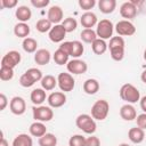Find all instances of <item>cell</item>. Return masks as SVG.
<instances>
[{"instance_id":"obj_1","label":"cell","mask_w":146,"mask_h":146,"mask_svg":"<svg viewBox=\"0 0 146 146\" xmlns=\"http://www.w3.org/2000/svg\"><path fill=\"white\" fill-rule=\"evenodd\" d=\"M120 97L122 100H124L127 104H135L140 100V92L139 90L131 83H125L121 87L120 91Z\"/></svg>"},{"instance_id":"obj_2","label":"cell","mask_w":146,"mask_h":146,"mask_svg":"<svg viewBox=\"0 0 146 146\" xmlns=\"http://www.w3.org/2000/svg\"><path fill=\"white\" fill-rule=\"evenodd\" d=\"M75 124L80 130H82L84 133H88V135H92L97 129L95 119L89 114L78 115V117L75 120Z\"/></svg>"},{"instance_id":"obj_3","label":"cell","mask_w":146,"mask_h":146,"mask_svg":"<svg viewBox=\"0 0 146 146\" xmlns=\"http://www.w3.org/2000/svg\"><path fill=\"white\" fill-rule=\"evenodd\" d=\"M108 112H110V104L105 99L96 100L91 106V116L95 120H98V121L105 120L108 115Z\"/></svg>"},{"instance_id":"obj_4","label":"cell","mask_w":146,"mask_h":146,"mask_svg":"<svg viewBox=\"0 0 146 146\" xmlns=\"http://www.w3.org/2000/svg\"><path fill=\"white\" fill-rule=\"evenodd\" d=\"M32 112H33V119L39 122H43V123L49 122L54 117V111L51 110L50 106H43V105L34 106L32 108Z\"/></svg>"},{"instance_id":"obj_5","label":"cell","mask_w":146,"mask_h":146,"mask_svg":"<svg viewBox=\"0 0 146 146\" xmlns=\"http://www.w3.org/2000/svg\"><path fill=\"white\" fill-rule=\"evenodd\" d=\"M113 31H114V25L110 19H102L100 22H98L96 27L97 36L103 40L111 39L113 35Z\"/></svg>"},{"instance_id":"obj_6","label":"cell","mask_w":146,"mask_h":146,"mask_svg":"<svg viewBox=\"0 0 146 146\" xmlns=\"http://www.w3.org/2000/svg\"><path fill=\"white\" fill-rule=\"evenodd\" d=\"M57 83H58L59 89L63 92L72 91L74 89V87H75V80H74L73 75L71 73H65V72H62V73L58 74Z\"/></svg>"},{"instance_id":"obj_7","label":"cell","mask_w":146,"mask_h":146,"mask_svg":"<svg viewBox=\"0 0 146 146\" xmlns=\"http://www.w3.org/2000/svg\"><path fill=\"white\" fill-rule=\"evenodd\" d=\"M114 27L117 35L120 36H130L136 33V27L130 21H125V19L119 21Z\"/></svg>"},{"instance_id":"obj_8","label":"cell","mask_w":146,"mask_h":146,"mask_svg":"<svg viewBox=\"0 0 146 146\" xmlns=\"http://www.w3.org/2000/svg\"><path fill=\"white\" fill-rule=\"evenodd\" d=\"M66 67L71 74H75V75L83 74L88 70L87 63L82 59H79V58H73L72 60H68V63L66 64Z\"/></svg>"},{"instance_id":"obj_9","label":"cell","mask_w":146,"mask_h":146,"mask_svg":"<svg viewBox=\"0 0 146 146\" xmlns=\"http://www.w3.org/2000/svg\"><path fill=\"white\" fill-rule=\"evenodd\" d=\"M22 60V56L18 51L16 50H10L8 51L1 59V66H6V67H10L14 68L15 66H17Z\"/></svg>"},{"instance_id":"obj_10","label":"cell","mask_w":146,"mask_h":146,"mask_svg":"<svg viewBox=\"0 0 146 146\" xmlns=\"http://www.w3.org/2000/svg\"><path fill=\"white\" fill-rule=\"evenodd\" d=\"M9 108L10 112L15 115H22L26 111V103L23 97L21 96H15L10 99L9 102Z\"/></svg>"},{"instance_id":"obj_11","label":"cell","mask_w":146,"mask_h":146,"mask_svg":"<svg viewBox=\"0 0 146 146\" xmlns=\"http://www.w3.org/2000/svg\"><path fill=\"white\" fill-rule=\"evenodd\" d=\"M120 15L125 18V21L132 19L137 15V6L132 1H125L120 7Z\"/></svg>"},{"instance_id":"obj_12","label":"cell","mask_w":146,"mask_h":146,"mask_svg":"<svg viewBox=\"0 0 146 146\" xmlns=\"http://www.w3.org/2000/svg\"><path fill=\"white\" fill-rule=\"evenodd\" d=\"M47 102H48L49 106L52 107V108L62 107V106L66 103V95H65L63 91H55V92H51V94L48 96Z\"/></svg>"},{"instance_id":"obj_13","label":"cell","mask_w":146,"mask_h":146,"mask_svg":"<svg viewBox=\"0 0 146 146\" xmlns=\"http://www.w3.org/2000/svg\"><path fill=\"white\" fill-rule=\"evenodd\" d=\"M66 33H67V32L65 31L64 26H63L62 24H57V25H54V26L51 27V30H50L49 33H48V36H49V39H50L52 42L58 43V42H63V40H64Z\"/></svg>"},{"instance_id":"obj_14","label":"cell","mask_w":146,"mask_h":146,"mask_svg":"<svg viewBox=\"0 0 146 146\" xmlns=\"http://www.w3.org/2000/svg\"><path fill=\"white\" fill-rule=\"evenodd\" d=\"M64 13L63 9L59 6H51L48 9V14H47V18L51 22V24H59L60 22L64 21Z\"/></svg>"},{"instance_id":"obj_15","label":"cell","mask_w":146,"mask_h":146,"mask_svg":"<svg viewBox=\"0 0 146 146\" xmlns=\"http://www.w3.org/2000/svg\"><path fill=\"white\" fill-rule=\"evenodd\" d=\"M120 116L124 121H132L137 117V111L132 104H124L120 108Z\"/></svg>"},{"instance_id":"obj_16","label":"cell","mask_w":146,"mask_h":146,"mask_svg":"<svg viewBox=\"0 0 146 146\" xmlns=\"http://www.w3.org/2000/svg\"><path fill=\"white\" fill-rule=\"evenodd\" d=\"M80 23L84 29H92L95 25L98 24L97 22V16L95 13L92 11H86L84 14H82V16L80 17Z\"/></svg>"},{"instance_id":"obj_17","label":"cell","mask_w":146,"mask_h":146,"mask_svg":"<svg viewBox=\"0 0 146 146\" xmlns=\"http://www.w3.org/2000/svg\"><path fill=\"white\" fill-rule=\"evenodd\" d=\"M51 59V54L48 49H38L34 54V62L38 65H47Z\"/></svg>"},{"instance_id":"obj_18","label":"cell","mask_w":146,"mask_h":146,"mask_svg":"<svg viewBox=\"0 0 146 146\" xmlns=\"http://www.w3.org/2000/svg\"><path fill=\"white\" fill-rule=\"evenodd\" d=\"M30 98H31V102L34 104V106H40L47 97L46 95V90L42 89V88H36V89H33L31 91V95H30Z\"/></svg>"},{"instance_id":"obj_19","label":"cell","mask_w":146,"mask_h":146,"mask_svg":"<svg viewBox=\"0 0 146 146\" xmlns=\"http://www.w3.org/2000/svg\"><path fill=\"white\" fill-rule=\"evenodd\" d=\"M29 131H30V135L33 136V137H42L47 133V128L44 125L43 122H39V121H35L33 122L30 128H29Z\"/></svg>"},{"instance_id":"obj_20","label":"cell","mask_w":146,"mask_h":146,"mask_svg":"<svg viewBox=\"0 0 146 146\" xmlns=\"http://www.w3.org/2000/svg\"><path fill=\"white\" fill-rule=\"evenodd\" d=\"M16 18L19 21V23H26L32 17V11L27 6H19L15 11Z\"/></svg>"},{"instance_id":"obj_21","label":"cell","mask_w":146,"mask_h":146,"mask_svg":"<svg viewBox=\"0 0 146 146\" xmlns=\"http://www.w3.org/2000/svg\"><path fill=\"white\" fill-rule=\"evenodd\" d=\"M128 137H129V139H130L131 143H133V144H140L145 139V132H144L143 129H140L138 127L131 128L128 131Z\"/></svg>"},{"instance_id":"obj_22","label":"cell","mask_w":146,"mask_h":146,"mask_svg":"<svg viewBox=\"0 0 146 146\" xmlns=\"http://www.w3.org/2000/svg\"><path fill=\"white\" fill-rule=\"evenodd\" d=\"M99 82L96 80V79H88L83 82V91L87 94V95H95L98 90H99Z\"/></svg>"},{"instance_id":"obj_23","label":"cell","mask_w":146,"mask_h":146,"mask_svg":"<svg viewBox=\"0 0 146 146\" xmlns=\"http://www.w3.org/2000/svg\"><path fill=\"white\" fill-rule=\"evenodd\" d=\"M13 146H33L32 137L27 133H19L14 138Z\"/></svg>"},{"instance_id":"obj_24","label":"cell","mask_w":146,"mask_h":146,"mask_svg":"<svg viewBox=\"0 0 146 146\" xmlns=\"http://www.w3.org/2000/svg\"><path fill=\"white\" fill-rule=\"evenodd\" d=\"M116 1L115 0H99L98 8L103 14H112L115 10Z\"/></svg>"},{"instance_id":"obj_25","label":"cell","mask_w":146,"mask_h":146,"mask_svg":"<svg viewBox=\"0 0 146 146\" xmlns=\"http://www.w3.org/2000/svg\"><path fill=\"white\" fill-rule=\"evenodd\" d=\"M30 32H31V29L26 23H17L14 26V34L17 38L26 39V38H29Z\"/></svg>"},{"instance_id":"obj_26","label":"cell","mask_w":146,"mask_h":146,"mask_svg":"<svg viewBox=\"0 0 146 146\" xmlns=\"http://www.w3.org/2000/svg\"><path fill=\"white\" fill-rule=\"evenodd\" d=\"M40 82H41V87H42V89H44L46 91H50V90H52V89L58 84V83H57V79H56L54 75H51V74H47V75H44Z\"/></svg>"},{"instance_id":"obj_27","label":"cell","mask_w":146,"mask_h":146,"mask_svg":"<svg viewBox=\"0 0 146 146\" xmlns=\"http://www.w3.org/2000/svg\"><path fill=\"white\" fill-rule=\"evenodd\" d=\"M107 48H108V44L106 43V41L103 39H99V38H97L91 43V49L96 55H103L107 50Z\"/></svg>"},{"instance_id":"obj_28","label":"cell","mask_w":146,"mask_h":146,"mask_svg":"<svg viewBox=\"0 0 146 146\" xmlns=\"http://www.w3.org/2000/svg\"><path fill=\"white\" fill-rule=\"evenodd\" d=\"M68 57H70V55H68L67 52H65L63 49H60V48H58V49L54 52V55H52V59H54V62H55L57 65L67 64V63H68Z\"/></svg>"},{"instance_id":"obj_29","label":"cell","mask_w":146,"mask_h":146,"mask_svg":"<svg viewBox=\"0 0 146 146\" xmlns=\"http://www.w3.org/2000/svg\"><path fill=\"white\" fill-rule=\"evenodd\" d=\"M84 51V47L82 44L81 41L74 40L71 41V51H70V56H72L73 58H79Z\"/></svg>"},{"instance_id":"obj_30","label":"cell","mask_w":146,"mask_h":146,"mask_svg":"<svg viewBox=\"0 0 146 146\" xmlns=\"http://www.w3.org/2000/svg\"><path fill=\"white\" fill-rule=\"evenodd\" d=\"M80 38L86 43H92L98 36H97L96 31H94L92 29H83L80 33Z\"/></svg>"},{"instance_id":"obj_31","label":"cell","mask_w":146,"mask_h":146,"mask_svg":"<svg viewBox=\"0 0 146 146\" xmlns=\"http://www.w3.org/2000/svg\"><path fill=\"white\" fill-rule=\"evenodd\" d=\"M38 143L40 146H56L57 145V137L54 133L47 132L44 136L39 138Z\"/></svg>"},{"instance_id":"obj_32","label":"cell","mask_w":146,"mask_h":146,"mask_svg":"<svg viewBox=\"0 0 146 146\" xmlns=\"http://www.w3.org/2000/svg\"><path fill=\"white\" fill-rule=\"evenodd\" d=\"M22 47L24 49V51L29 52V54H32V52H35L36 51V48H38V41L33 38H26L23 40V43H22Z\"/></svg>"},{"instance_id":"obj_33","label":"cell","mask_w":146,"mask_h":146,"mask_svg":"<svg viewBox=\"0 0 146 146\" xmlns=\"http://www.w3.org/2000/svg\"><path fill=\"white\" fill-rule=\"evenodd\" d=\"M51 27H52V24H51V22L48 18H41L35 24V29L40 33H46V32L49 33V31L51 30Z\"/></svg>"},{"instance_id":"obj_34","label":"cell","mask_w":146,"mask_h":146,"mask_svg":"<svg viewBox=\"0 0 146 146\" xmlns=\"http://www.w3.org/2000/svg\"><path fill=\"white\" fill-rule=\"evenodd\" d=\"M125 46V42L123 40L122 36L117 35V36H112L110 39V43H108V49L112 50V49H122L124 48Z\"/></svg>"},{"instance_id":"obj_35","label":"cell","mask_w":146,"mask_h":146,"mask_svg":"<svg viewBox=\"0 0 146 146\" xmlns=\"http://www.w3.org/2000/svg\"><path fill=\"white\" fill-rule=\"evenodd\" d=\"M62 25L64 26L65 31H66L67 33H70V32H73V31L76 30V27H78V22H76V19L73 18V17H66V18H64V21L62 22Z\"/></svg>"},{"instance_id":"obj_36","label":"cell","mask_w":146,"mask_h":146,"mask_svg":"<svg viewBox=\"0 0 146 146\" xmlns=\"http://www.w3.org/2000/svg\"><path fill=\"white\" fill-rule=\"evenodd\" d=\"M14 78V68L1 66L0 67V79L2 81H9Z\"/></svg>"},{"instance_id":"obj_37","label":"cell","mask_w":146,"mask_h":146,"mask_svg":"<svg viewBox=\"0 0 146 146\" xmlns=\"http://www.w3.org/2000/svg\"><path fill=\"white\" fill-rule=\"evenodd\" d=\"M68 146H86V137L82 135H73L68 140Z\"/></svg>"},{"instance_id":"obj_38","label":"cell","mask_w":146,"mask_h":146,"mask_svg":"<svg viewBox=\"0 0 146 146\" xmlns=\"http://www.w3.org/2000/svg\"><path fill=\"white\" fill-rule=\"evenodd\" d=\"M34 83H35V81H34L26 72L23 73V74L21 75V78H19V84H21L22 87H24V88H30V87H32Z\"/></svg>"},{"instance_id":"obj_39","label":"cell","mask_w":146,"mask_h":146,"mask_svg":"<svg viewBox=\"0 0 146 146\" xmlns=\"http://www.w3.org/2000/svg\"><path fill=\"white\" fill-rule=\"evenodd\" d=\"M35 82H38V81H41L42 80V78H43V75H42V72L39 70V68H36V67H31V68H29V70H26L25 71Z\"/></svg>"},{"instance_id":"obj_40","label":"cell","mask_w":146,"mask_h":146,"mask_svg":"<svg viewBox=\"0 0 146 146\" xmlns=\"http://www.w3.org/2000/svg\"><path fill=\"white\" fill-rule=\"evenodd\" d=\"M110 52H111L112 59L116 60V62L122 60L123 57H124V48H122V49H112V50H110Z\"/></svg>"},{"instance_id":"obj_41","label":"cell","mask_w":146,"mask_h":146,"mask_svg":"<svg viewBox=\"0 0 146 146\" xmlns=\"http://www.w3.org/2000/svg\"><path fill=\"white\" fill-rule=\"evenodd\" d=\"M96 5V1L95 0H79V6L81 9L83 10H87L89 11L90 9H92Z\"/></svg>"},{"instance_id":"obj_42","label":"cell","mask_w":146,"mask_h":146,"mask_svg":"<svg viewBox=\"0 0 146 146\" xmlns=\"http://www.w3.org/2000/svg\"><path fill=\"white\" fill-rule=\"evenodd\" d=\"M136 122H137V127L138 128L145 130L146 129V113H141V114L137 115Z\"/></svg>"},{"instance_id":"obj_43","label":"cell","mask_w":146,"mask_h":146,"mask_svg":"<svg viewBox=\"0 0 146 146\" xmlns=\"http://www.w3.org/2000/svg\"><path fill=\"white\" fill-rule=\"evenodd\" d=\"M86 146H100V140L98 137L91 135L90 137L86 138Z\"/></svg>"},{"instance_id":"obj_44","label":"cell","mask_w":146,"mask_h":146,"mask_svg":"<svg viewBox=\"0 0 146 146\" xmlns=\"http://www.w3.org/2000/svg\"><path fill=\"white\" fill-rule=\"evenodd\" d=\"M49 0H31V5L35 8H44L49 5Z\"/></svg>"},{"instance_id":"obj_45","label":"cell","mask_w":146,"mask_h":146,"mask_svg":"<svg viewBox=\"0 0 146 146\" xmlns=\"http://www.w3.org/2000/svg\"><path fill=\"white\" fill-rule=\"evenodd\" d=\"M0 5L2 8H14L17 6V0H1Z\"/></svg>"},{"instance_id":"obj_46","label":"cell","mask_w":146,"mask_h":146,"mask_svg":"<svg viewBox=\"0 0 146 146\" xmlns=\"http://www.w3.org/2000/svg\"><path fill=\"white\" fill-rule=\"evenodd\" d=\"M8 104V99L5 94H0V111H3Z\"/></svg>"},{"instance_id":"obj_47","label":"cell","mask_w":146,"mask_h":146,"mask_svg":"<svg viewBox=\"0 0 146 146\" xmlns=\"http://www.w3.org/2000/svg\"><path fill=\"white\" fill-rule=\"evenodd\" d=\"M139 103H140V108L143 110L144 113H146V96L141 97L140 100H139Z\"/></svg>"},{"instance_id":"obj_48","label":"cell","mask_w":146,"mask_h":146,"mask_svg":"<svg viewBox=\"0 0 146 146\" xmlns=\"http://www.w3.org/2000/svg\"><path fill=\"white\" fill-rule=\"evenodd\" d=\"M1 133V140H0V146H8V141L6 140V138L3 137V131L0 132Z\"/></svg>"},{"instance_id":"obj_49","label":"cell","mask_w":146,"mask_h":146,"mask_svg":"<svg viewBox=\"0 0 146 146\" xmlns=\"http://www.w3.org/2000/svg\"><path fill=\"white\" fill-rule=\"evenodd\" d=\"M140 80H141L144 83H146V70L143 71V73L140 74Z\"/></svg>"},{"instance_id":"obj_50","label":"cell","mask_w":146,"mask_h":146,"mask_svg":"<svg viewBox=\"0 0 146 146\" xmlns=\"http://www.w3.org/2000/svg\"><path fill=\"white\" fill-rule=\"evenodd\" d=\"M119 146H130L129 144H125V143H122V144H120Z\"/></svg>"},{"instance_id":"obj_51","label":"cell","mask_w":146,"mask_h":146,"mask_svg":"<svg viewBox=\"0 0 146 146\" xmlns=\"http://www.w3.org/2000/svg\"><path fill=\"white\" fill-rule=\"evenodd\" d=\"M144 59H145V62H146V49L144 50Z\"/></svg>"}]
</instances>
